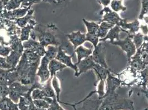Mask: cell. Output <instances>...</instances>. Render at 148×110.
<instances>
[{
	"label": "cell",
	"mask_w": 148,
	"mask_h": 110,
	"mask_svg": "<svg viewBox=\"0 0 148 110\" xmlns=\"http://www.w3.org/2000/svg\"><path fill=\"white\" fill-rule=\"evenodd\" d=\"M41 58L32 51L25 49L16 67L19 75L18 81L25 86H31L34 83Z\"/></svg>",
	"instance_id": "obj_1"
},
{
	"label": "cell",
	"mask_w": 148,
	"mask_h": 110,
	"mask_svg": "<svg viewBox=\"0 0 148 110\" xmlns=\"http://www.w3.org/2000/svg\"><path fill=\"white\" fill-rule=\"evenodd\" d=\"M59 29L54 23L37 24L31 31L30 38L36 40L44 47L53 45L56 47L62 46Z\"/></svg>",
	"instance_id": "obj_2"
},
{
	"label": "cell",
	"mask_w": 148,
	"mask_h": 110,
	"mask_svg": "<svg viewBox=\"0 0 148 110\" xmlns=\"http://www.w3.org/2000/svg\"><path fill=\"white\" fill-rule=\"evenodd\" d=\"M21 32L14 20L0 16V45L10 46L13 39L20 37Z\"/></svg>",
	"instance_id": "obj_3"
},
{
	"label": "cell",
	"mask_w": 148,
	"mask_h": 110,
	"mask_svg": "<svg viewBox=\"0 0 148 110\" xmlns=\"http://www.w3.org/2000/svg\"><path fill=\"white\" fill-rule=\"evenodd\" d=\"M99 110H135L134 103L114 92L106 96Z\"/></svg>",
	"instance_id": "obj_4"
},
{
	"label": "cell",
	"mask_w": 148,
	"mask_h": 110,
	"mask_svg": "<svg viewBox=\"0 0 148 110\" xmlns=\"http://www.w3.org/2000/svg\"><path fill=\"white\" fill-rule=\"evenodd\" d=\"M134 35H128L123 40L119 39L114 40L112 44L119 46L121 49L126 53L128 63L130 64L132 57L136 54V45L133 41V37Z\"/></svg>",
	"instance_id": "obj_5"
},
{
	"label": "cell",
	"mask_w": 148,
	"mask_h": 110,
	"mask_svg": "<svg viewBox=\"0 0 148 110\" xmlns=\"http://www.w3.org/2000/svg\"><path fill=\"white\" fill-rule=\"evenodd\" d=\"M29 86L23 85L19 81L14 82L8 86L9 93L8 96L14 103L18 104L20 97L30 89L31 86Z\"/></svg>",
	"instance_id": "obj_6"
},
{
	"label": "cell",
	"mask_w": 148,
	"mask_h": 110,
	"mask_svg": "<svg viewBox=\"0 0 148 110\" xmlns=\"http://www.w3.org/2000/svg\"><path fill=\"white\" fill-rule=\"evenodd\" d=\"M99 14L102 16V18L98 22L99 24L103 22H107L119 26L124 19L119 16L117 13L112 11L108 7H104Z\"/></svg>",
	"instance_id": "obj_7"
},
{
	"label": "cell",
	"mask_w": 148,
	"mask_h": 110,
	"mask_svg": "<svg viewBox=\"0 0 148 110\" xmlns=\"http://www.w3.org/2000/svg\"><path fill=\"white\" fill-rule=\"evenodd\" d=\"M92 56L93 59L96 63L105 68L111 69L106 61V46L105 42H99V44L95 48H94Z\"/></svg>",
	"instance_id": "obj_8"
},
{
	"label": "cell",
	"mask_w": 148,
	"mask_h": 110,
	"mask_svg": "<svg viewBox=\"0 0 148 110\" xmlns=\"http://www.w3.org/2000/svg\"><path fill=\"white\" fill-rule=\"evenodd\" d=\"M66 52H68V51L64 49L62 46H59L56 59L58 61L62 62V63L65 65L66 67L72 68L75 72V76L77 77L78 74V68L76 65L74 64L71 61V59L74 56V54H73L70 56H69L66 54Z\"/></svg>",
	"instance_id": "obj_9"
},
{
	"label": "cell",
	"mask_w": 148,
	"mask_h": 110,
	"mask_svg": "<svg viewBox=\"0 0 148 110\" xmlns=\"http://www.w3.org/2000/svg\"><path fill=\"white\" fill-rule=\"evenodd\" d=\"M49 60L44 56L42 57L39 66L37 71V75L40 78V83L43 84L50 78V73L48 68Z\"/></svg>",
	"instance_id": "obj_10"
},
{
	"label": "cell",
	"mask_w": 148,
	"mask_h": 110,
	"mask_svg": "<svg viewBox=\"0 0 148 110\" xmlns=\"http://www.w3.org/2000/svg\"><path fill=\"white\" fill-rule=\"evenodd\" d=\"M112 73L115 74L114 73L110 72L106 80V88L104 98L108 95L116 92V90L121 86V81L118 78L117 76H114Z\"/></svg>",
	"instance_id": "obj_11"
},
{
	"label": "cell",
	"mask_w": 148,
	"mask_h": 110,
	"mask_svg": "<svg viewBox=\"0 0 148 110\" xmlns=\"http://www.w3.org/2000/svg\"><path fill=\"white\" fill-rule=\"evenodd\" d=\"M23 46L24 49L30 50L41 57H43L46 52V50L44 46L38 41L31 38H29L28 40L23 42Z\"/></svg>",
	"instance_id": "obj_12"
},
{
	"label": "cell",
	"mask_w": 148,
	"mask_h": 110,
	"mask_svg": "<svg viewBox=\"0 0 148 110\" xmlns=\"http://www.w3.org/2000/svg\"><path fill=\"white\" fill-rule=\"evenodd\" d=\"M65 36L67 37L69 41L73 44L74 50L86 41V33H82L80 31L71 32L65 35Z\"/></svg>",
	"instance_id": "obj_13"
},
{
	"label": "cell",
	"mask_w": 148,
	"mask_h": 110,
	"mask_svg": "<svg viewBox=\"0 0 148 110\" xmlns=\"http://www.w3.org/2000/svg\"><path fill=\"white\" fill-rule=\"evenodd\" d=\"M140 24V22L138 19L134 20L131 23H128L127 19H124L119 26L124 30L125 33L128 34V35H135L139 31Z\"/></svg>",
	"instance_id": "obj_14"
},
{
	"label": "cell",
	"mask_w": 148,
	"mask_h": 110,
	"mask_svg": "<svg viewBox=\"0 0 148 110\" xmlns=\"http://www.w3.org/2000/svg\"><path fill=\"white\" fill-rule=\"evenodd\" d=\"M75 64L78 68V74L77 75V77H78L81 74L86 73L87 71L90 69H93L96 63L94 61L91 55L82 60L79 63Z\"/></svg>",
	"instance_id": "obj_15"
},
{
	"label": "cell",
	"mask_w": 148,
	"mask_h": 110,
	"mask_svg": "<svg viewBox=\"0 0 148 110\" xmlns=\"http://www.w3.org/2000/svg\"><path fill=\"white\" fill-rule=\"evenodd\" d=\"M103 100L99 98L97 100H91L87 98L80 103V104H82V106L77 109L76 108L75 110H99Z\"/></svg>",
	"instance_id": "obj_16"
},
{
	"label": "cell",
	"mask_w": 148,
	"mask_h": 110,
	"mask_svg": "<svg viewBox=\"0 0 148 110\" xmlns=\"http://www.w3.org/2000/svg\"><path fill=\"white\" fill-rule=\"evenodd\" d=\"M38 24L35 18L31 19L27 25L23 28H21V32L20 35V39L22 42L27 41L30 38L31 31Z\"/></svg>",
	"instance_id": "obj_17"
},
{
	"label": "cell",
	"mask_w": 148,
	"mask_h": 110,
	"mask_svg": "<svg viewBox=\"0 0 148 110\" xmlns=\"http://www.w3.org/2000/svg\"><path fill=\"white\" fill-rule=\"evenodd\" d=\"M121 31L124 32L120 26L118 25H114L113 28H112L108 33H107V35L103 39H99V42L103 41L105 42V41L109 40L110 43H112L115 40H118L120 39L119 38V34Z\"/></svg>",
	"instance_id": "obj_18"
},
{
	"label": "cell",
	"mask_w": 148,
	"mask_h": 110,
	"mask_svg": "<svg viewBox=\"0 0 148 110\" xmlns=\"http://www.w3.org/2000/svg\"><path fill=\"white\" fill-rule=\"evenodd\" d=\"M67 67L56 59L51 60L49 63L48 68L50 73V78L52 79L54 75H56V72L58 71H61Z\"/></svg>",
	"instance_id": "obj_19"
},
{
	"label": "cell",
	"mask_w": 148,
	"mask_h": 110,
	"mask_svg": "<svg viewBox=\"0 0 148 110\" xmlns=\"http://www.w3.org/2000/svg\"><path fill=\"white\" fill-rule=\"evenodd\" d=\"M23 53V52L18 51L11 50L10 54L6 57L7 62L11 67L12 68L16 67Z\"/></svg>",
	"instance_id": "obj_20"
},
{
	"label": "cell",
	"mask_w": 148,
	"mask_h": 110,
	"mask_svg": "<svg viewBox=\"0 0 148 110\" xmlns=\"http://www.w3.org/2000/svg\"><path fill=\"white\" fill-rule=\"evenodd\" d=\"M0 110H19L18 104L14 103L9 97H5L0 101Z\"/></svg>",
	"instance_id": "obj_21"
},
{
	"label": "cell",
	"mask_w": 148,
	"mask_h": 110,
	"mask_svg": "<svg viewBox=\"0 0 148 110\" xmlns=\"http://www.w3.org/2000/svg\"><path fill=\"white\" fill-rule=\"evenodd\" d=\"M92 49H87L82 45L77 47L74 50V52L76 54L77 57V62L76 63H79L82 60L92 55Z\"/></svg>",
	"instance_id": "obj_22"
},
{
	"label": "cell",
	"mask_w": 148,
	"mask_h": 110,
	"mask_svg": "<svg viewBox=\"0 0 148 110\" xmlns=\"http://www.w3.org/2000/svg\"><path fill=\"white\" fill-rule=\"evenodd\" d=\"M34 9L33 8H31L25 16L20 18L16 19L14 20L16 23L20 28H24L28 23V22H29L31 19L34 18Z\"/></svg>",
	"instance_id": "obj_23"
},
{
	"label": "cell",
	"mask_w": 148,
	"mask_h": 110,
	"mask_svg": "<svg viewBox=\"0 0 148 110\" xmlns=\"http://www.w3.org/2000/svg\"><path fill=\"white\" fill-rule=\"evenodd\" d=\"M93 69L95 71L96 74L97 75V81H99V80H103L106 81L107 78L108 74L110 72L114 73L111 69L105 68V67L99 65L97 63L95 64Z\"/></svg>",
	"instance_id": "obj_24"
},
{
	"label": "cell",
	"mask_w": 148,
	"mask_h": 110,
	"mask_svg": "<svg viewBox=\"0 0 148 110\" xmlns=\"http://www.w3.org/2000/svg\"><path fill=\"white\" fill-rule=\"evenodd\" d=\"M99 29L97 33V35L99 37V39L104 38L108 33V31L113 28L115 25L112 24L107 22H103L100 23Z\"/></svg>",
	"instance_id": "obj_25"
},
{
	"label": "cell",
	"mask_w": 148,
	"mask_h": 110,
	"mask_svg": "<svg viewBox=\"0 0 148 110\" xmlns=\"http://www.w3.org/2000/svg\"><path fill=\"white\" fill-rule=\"evenodd\" d=\"M51 80L52 79L50 78L45 83L43 84L42 86V89L45 92L46 97L55 98H56V94L51 85Z\"/></svg>",
	"instance_id": "obj_26"
},
{
	"label": "cell",
	"mask_w": 148,
	"mask_h": 110,
	"mask_svg": "<svg viewBox=\"0 0 148 110\" xmlns=\"http://www.w3.org/2000/svg\"><path fill=\"white\" fill-rule=\"evenodd\" d=\"M82 22L86 26L87 34L91 35H97V33L99 26V24L98 23H96L95 22H89L84 18L82 19Z\"/></svg>",
	"instance_id": "obj_27"
},
{
	"label": "cell",
	"mask_w": 148,
	"mask_h": 110,
	"mask_svg": "<svg viewBox=\"0 0 148 110\" xmlns=\"http://www.w3.org/2000/svg\"><path fill=\"white\" fill-rule=\"evenodd\" d=\"M51 85L55 91L56 94V97L58 103L60 104L61 101L60 100V95L61 92V87H60V83L56 75H54L51 80Z\"/></svg>",
	"instance_id": "obj_28"
},
{
	"label": "cell",
	"mask_w": 148,
	"mask_h": 110,
	"mask_svg": "<svg viewBox=\"0 0 148 110\" xmlns=\"http://www.w3.org/2000/svg\"><path fill=\"white\" fill-rule=\"evenodd\" d=\"M122 2L123 0H112L110 4L112 10L117 13L126 11L127 8L123 5Z\"/></svg>",
	"instance_id": "obj_29"
},
{
	"label": "cell",
	"mask_w": 148,
	"mask_h": 110,
	"mask_svg": "<svg viewBox=\"0 0 148 110\" xmlns=\"http://www.w3.org/2000/svg\"><path fill=\"white\" fill-rule=\"evenodd\" d=\"M106 81L103 80H99L97 86V89L96 90V93L99 95V99H103L106 93Z\"/></svg>",
	"instance_id": "obj_30"
},
{
	"label": "cell",
	"mask_w": 148,
	"mask_h": 110,
	"mask_svg": "<svg viewBox=\"0 0 148 110\" xmlns=\"http://www.w3.org/2000/svg\"><path fill=\"white\" fill-rule=\"evenodd\" d=\"M59 47L53 45H49L47 46V49L44 56H45L50 61L56 59V56L58 54Z\"/></svg>",
	"instance_id": "obj_31"
},
{
	"label": "cell",
	"mask_w": 148,
	"mask_h": 110,
	"mask_svg": "<svg viewBox=\"0 0 148 110\" xmlns=\"http://www.w3.org/2000/svg\"><path fill=\"white\" fill-rule=\"evenodd\" d=\"M22 0H10L5 9L7 11H12L21 7Z\"/></svg>",
	"instance_id": "obj_32"
},
{
	"label": "cell",
	"mask_w": 148,
	"mask_h": 110,
	"mask_svg": "<svg viewBox=\"0 0 148 110\" xmlns=\"http://www.w3.org/2000/svg\"><path fill=\"white\" fill-rule=\"evenodd\" d=\"M144 35L141 32H138L133 37V41L136 45V49H139L143 44L144 39Z\"/></svg>",
	"instance_id": "obj_33"
},
{
	"label": "cell",
	"mask_w": 148,
	"mask_h": 110,
	"mask_svg": "<svg viewBox=\"0 0 148 110\" xmlns=\"http://www.w3.org/2000/svg\"><path fill=\"white\" fill-rule=\"evenodd\" d=\"M31 96L33 100H38V99H43L46 97L45 92L43 90L39 88H36L34 89L31 94Z\"/></svg>",
	"instance_id": "obj_34"
},
{
	"label": "cell",
	"mask_w": 148,
	"mask_h": 110,
	"mask_svg": "<svg viewBox=\"0 0 148 110\" xmlns=\"http://www.w3.org/2000/svg\"><path fill=\"white\" fill-rule=\"evenodd\" d=\"M33 103L36 107L40 109H48L50 104L43 99H38L33 100Z\"/></svg>",
	"instance_id": "obj_35"
},
{
	"label": "cell",
	"mask_w": 148,
	"mask_h": 110,
	"mask_svg": "<svg viewBox=\"0 0 148 110\" xmlns=\"http://www.w3.org/2000/svg\"><path fill=\"white\" fill-rule=\"evenodd\" d=\"M148 13V0H142V8L138 19L142 20L144 17Z\"/></svg>",
	"instance_id": "obj_36"
},
{
	"label": "cell",
	"mask_w": 148,
	"mask_h": 110,
	"mask_svg": "<svg viewBox=\"0 0 148 110\" xmlns=\"http://www.w3.org/2000/svg\"><path fill=\"white\" fill-rule=\"evenodd\" d=\"M42 1V0H22L20 8H31L33 5L40 3Z\"/></svg>",
	"instance_id": "obj_37"
},
{
	"label": "cell",
	"mask_w": 148,
	"mask_h": 110,
	"mask_svg": "<svg viewBox=\"0 0 148 110\" xmlns=\"http://www.w3.org/2000/svg\"><path fill=\"white\" fill-rule=\"evenodd\" d=\"M86 34V41H89L91 43L94 48H95L99 43V38L97 36V35H91V34Z\"/></svg>",
	"instance_id": "obj_38"
},
{
	"label": "cell",
	"mask_w": 148,
	"mask_h": 110,
	"mask_svg": "<svg viewBox=\"0 0 148 110\" xmlns=\"http://www.w3.org/2000/svg\"><path fill=\"white\" fill-rule=\"evenodd\" d=\"M9 88L8 86L0 82V101L5 97L8 95Z\"/></svg>",
	"instance_id": "obj_39"
},
{
	"label": "cell",
	"mask_w": 148,
	"mask_h": 110,
	"mask_svg": "<svg viewBox=\"0 0 148 110\" xmlns=\"http://www.w3.org/2000/svg\"><path fill=\"white\" fill-rule=\"evenodd\" d=\"M11 52V48L10 46L0 45V56L7 57L10 54Z\"/></svg>",
	"instance_id": "obj_40"
},
{
	"label": "cell",
	"mask_w": 148,
	"mask_h": 110,
	"mask_svg": "<svg viewBox=\"0 0 148 110\" xmlns=\"http://www.w3.org/2000/svg\"><path fill=\"white\" fill-rule=\"evenodd\" d=\"M47 110H65L59 105V103L58 102L56 98H53V101L50 104V107Z\"/></svg>",
	"instance_id": "obj_41"
},
{
	"label": "cell",
	"mask_w": 148,
	"mask_h": 110,
	"mask_svg": "<svg viewBox=\"0 0 148 110\" xmlns=\"http://www.w3.org/2000/svg\"><path fill=\"white\" fill-rule=\"evenodd\" d=\"M140 30L141 31V33L144 34L145 36L148 35V25L147 24L145 23H140Z\"/></svg>",
	"instance_id": "obj_42"
},
{
	"label": "cell",
	"mask_w": 148,
	"mask_h": 110,
	"mask_svg": "<svg viewBox=\"0 0 148 110\" xmlns=\"http://www.w3.org/2000/svg\"><path fill=\"white\" fill-rule=\"evenodd\" d=\"M98 1L103 7H108L111 2V0H98Z\"/></svg>",
	"instance_id": "obj_43"
},
{
	"label": "cell",
	"mask_w": 148,
	"mask_h": 110,
	"mask_svg": "<svg viewBox=\"0 0 148 110\" xmlns=\"http://www.w3.org/2000/svg\"><path fill=\"white\" fill-rule=\"evenodd\" d=\"M42 1L45 3H48L50 4H56V0H42Z\"/></svg>",
	"instance_id": "obj_44"
},
{
	"label": "cell",
	"mask_w": 148,
	"mask_h": 110,
	"mask_svg": "<svg viewBox=\"0 0 148 110\" xmlns=\"http://www.w3.org/2000/svg\"><path fill=\"white\" fill-rule=\"evenodd\" d=\"M4 9H5V6H4L2 2L1 1V0H0V13L3 11Z\"/></svg>",
	"instance_id": "obj_45"
},
{
	"label": "cell",
	"mask_w": 148,
	"mask_h": 110,
	"mask_svg": "<svg viewBox=\"0 0 148 110\" xmlns=\"http://www.w3.org/2000/svg\"><path fill=\"white\" fill-rule=\"evenodd\" d=\"M142 92L144 93V94L145 95V96H146V98H147L148 101V92L147 91V90H144V89L142 90Z\"/></svg>",
	"instance_id": "obj_46"
},
{
	"label": "cell",
	"mask_w": 148,
	"mask_h": 110,
	"mask_svg": "<svg viewBox=\"0 0 148 110\" xmlns=\"http://www.w3.org/2000/svg\"><path fill=\"white\" fill-rule=\"evenodd\" d=\"M56 2L58 4H60V3H64V2H65L66 1H68L69 0H56Z\"/></svg>",
	"instance_id": "obj_47"
},
{
	"label": "cell",
	"mask_w": 148,
	"mask_h": 110,
	"mask_svg": "<svg viewBox=\"0 0 148 110\" xmlns=\"http://www.w3.org/2000/svg\"><path fill=\"white\" fill-rule=\"evenodd\" d=\"M1 1L2 2L4 6L5 7L6 6L7 4L8 3V2L10 1V0H1Z\"/></svg>",
	"instance_id": "obj_48"
},
{
	"label": "cell",
	"mask_w": 148,
	"mask_h": 110,
	"mask_svg": "<svg viewBox=\"0 0 148 110\" xmlns=\"http://www.w3.org/2000/svg\"><path fill=\"white\" fill-rule=\"evenodd\" d=\"M147 91L148 92V83L147 84Z\"/></svg>",
	"instance_id": "obj_49"
},
{
	"label": "cell",
	"mask_w": 148,
	"mask_h": 110,
	"mask_svg": "<svg viewBox=\"0 0 148 110\" xmlns=\"http://www.w3.org/2000/svg\"><path fill=\"white\" fill-rule=\"evenodd\" d=\"M145 110H148V109H145Z\"/></svg>",
	"instance_id": "obj_50"
}]
</instances>
